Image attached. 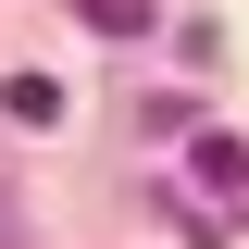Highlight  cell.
Listing matches in <instances>:
<instances>
[{
  "mask_svg": "<svg viewBox=\"0 0 249 249\" xmlns=\"http://www.w3.org/2000/svg\"><path fill=\"white\" fill-rule=\"evenodd\" d=\"M199 187H212L224 212H237V199H249V150H237V137H199Z\"/></svg>",
  "mask_w": 249,
  "mask_h": 249,
  "instance_id": "6da1fadb",
  "label": "cell"
},
{
  "mask_svg": "<svg viewBox=\"0 0 249 249\" xmlns=\"http://www.w3.org/2000/svg\"><path fill=\"white\" fill-rule=\"evenodd\" d=\"M0 100H13V124H62V88H50V75H13Z\"/></svg>",
  "mask_w": 249,
  "mask_h": 249,
  "instance_id": "7a4b0ae2",
  "label": "cell"
},
{
  "mask_svg": "<svg viewBox=\"0 0 249 249\" xmlns=\"http://www.w3.org/2000/svg\"><path fill=\"white\" fill-rule=\"evenodd\" d=\"M75 13H88L100 37H150V0H75Z\"/></svg>",
  "mask_w": 249,
  "mask_h": 249,
  "instance_id": "3957f363",
  "label": "cell"
},
{
  "mask_svg": "<svg viewBox=\"0 0 249 249\" xmlns=\"http://www.w3.org/2000/svg\"><path fill=\"white\" fill-rule=\"evenodd\" d=\"M0 249H13V224H0Z\"/></svg>",
  "mask_w": 249,
  "mask_h": 249,
  "instance_id": "277c9868",
  "label": "cell"
}]
</instances>
